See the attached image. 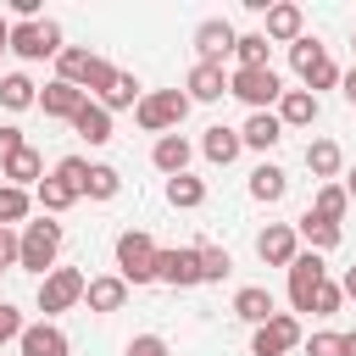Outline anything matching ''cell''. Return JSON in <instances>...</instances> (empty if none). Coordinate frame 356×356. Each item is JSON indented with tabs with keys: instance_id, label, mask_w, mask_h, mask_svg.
<instances>
[{
	"instance_id": "1",
	"label": "cell",
	"mask_w": 356,
	"mask_h": 356,
	"mask_svg": "<svg viewBox=\"0 0 356 356\" xmlns=\"http://www.w3.org/2000/svg\"><path fill=\"white\" fill-rule=\"evenodd\" d=\"M56 256H61V222L39 217V222H22L17 228V267H28V273L44 278L56 267Z\"/></svg>"
},
{
	"instance_id": "2",
	"label": "cell",
	"mask_w": 356,
	"mask_h": 356,
	"mask_svg": "<svg viewBox=\"0 0 356 356\" xmlns=\"http://www.w3.org/2000/svg\"><path fill=\"white\" fill-rule=\"evenodd\" d=\"M184 117H189V95H184V89H150V95H139V106H134V122H139L145 134H172Z\"/></svg>"
},
{
	"instance_id": "3",
	"label": "cell",
	"mask_w": 356,
	"mask_h": 356,
	"mask_svg": "<svg viewBox=\"0 0 356 356\" xmlns=\"http://www.w3.org/2000/svg\"><path fill=\"white\" fill-rule=\"evenodd\" d=\"M117 278L122 284H156V239L145 228L117 234Z\"/></svg>"
},
{
	"instance_id": "4",
	"label": "cell",
	"mask_w": 356,
	"mask_h": 356,
	"mask_svg": "<svg viewBox=\"0 0 356 356\" xmlns=\"http://www.w3.org/2000/svg\"><path fill=\"white\" fill-rule=\"evenodd\" d=\"M289 61H295V72H300L306 95H317V89H334V83H339V67L328 61V44H317L312 33H300V39L289 44Z\"/></svg>"
},
{
	"instance_id": "5",
	"label": "cell",
	"mask_w": 356,
	"mask_h": 356,
	"mask_svg": "<svg viewBox=\"0 0 356 356\" xmlns=\"http://www.w3.org/2000/svg\"><path fill=\"white\" fill-rule=\"evenodd\" d=\"M228 95H239L250 111H273L278 95H284V83H278L273 67H234L228 72Z\"/></svg>"
},
{
	"instance_id": "6",
	"label": "cell",
	"mask_w": 356,
	"mask_h": 356,
	"mask_svg": "<svg viewBox=\"0 0 356 356\" xmlns=\"http://www.w3.org/2000/svg\"><path fill=\"white\" fill-rule=\"evenodd\" d=\"M6 50H17L22 61H44V56H61V22L39 17V22H11V39Z\"/></svg>"
},
{
	"instance_id": "7",
	"label": "cell",
	"mask_w": 356,
	"mask_h": 356,
	"mask_svg": "<svg viewBox=\"0 0 356 356\" xmlns=\"http://www.w3.org/2000/svg\"><path fill=\"white\" fill-rule=\"evenodd\" d=\"M83 273L78 267H50L44 278H39V312H44V323L56 317V312H72L78 300H83Z\"/></svg>"
},
{
	"instance_id": "8",
	"label": "cell",
	"mask_w": 356,
	"mask_h": 356,
	"mask_svg": "<svg viewBox=\"0 0 356 356\" xmlns=\"http://www.w3.org/2000/svg\"><path fill=\"white\" fill-rule=\"evenodd\" d=\"M300 345V317L295 312H273L256 334H250V356H284Z\"/></svg>"
},
{
	"instance_id": "9",
	"label": "cell",
	"mask_w": 356,
	"mask_h": 356,
	"mask_svg": "<svg viewBox=\"0 0 356 356\" xmlns=\"http://www.w3.org/2000/svg\"><path fill=\"white\" fill-rule=\"evenodd\" d=\"M323 278H328L323 256H317V250H300V256L289 261V306H295V312H312V295H317Z\"/></svg>"
},
{
	"instance_id": "10",
	"label": "cell",
	"mask_w": 356,
	"mask_h": 356,
	"mask_svg": "<svg viewBox=\"0 0 356 356\" xmlns=\"http://www.w3.org/2000/svg\"><path fill=\"white\" fill-rule=\"evenodd\" d=\"M156 284L195 289V284H200V256H195V245H184V250H156Z\"/></svg>"
},
{
	"instance_id": "11",
	"label": "cell",
	"mask_w": 356,
	"mask_h": 356,
	"mask_svg": "<svg viewBox=\"0 0 356 356\" xmlns=\"http://www.w3.org/2000/svg\"><path fill=\"white\" fill-rule=\"evenodd\" d=\"M234 22L228 17H206L200 28H195V56L200 61H211V67H222V56H234Z\"/></svg>"
},
{
	"instance_id": "12",
	"label": "cell",
	"mask_w": 356,
	"mask_h": 356,
	"mask_svg": "<svg viewBox=\"0 0 356 356\" xmlns=\"http://www.w3.org/2000/svg\"><path fill=\"white\" fill-rule=\"evenodd\" d=\"M256 256H261L267 267H289V261L300 256V239H295V222H267V228L256 234Z\"/></svg>"
},
{
	"instance_id": "13",
	"label": "cell",
	"mask_w": 356,
	"mask_h": 356,
	"mask_svg": "<svg viewBox=\"0 0 356 356\" xmlns=\"http://www.w3.org/2000/svg\"><path fill=\"white\" fill-rule=\"evenodd\" d=\"M17 350H22V356H72V339H67L56 323L39 317V323H28V328L17 334Z\"/></svg>"
},
{
	"instance_id": "14",
	"label": "cell",
	"mask_w": 356,
	"mask_h": 356,
	"mask_svg": "<svg viewBox=\"0 0 356 356\" xmlns=\"http://www.w3.org/2000/svg\"><path fill=\"white\" fill-rule=\"evenodd\" d=\"M273 117L284 122V134H289V128H312V122L323 117V100H317V95H306V89H284V95H278V106H273Z\"/></svg>"
},
{
	"instance_id": "15",
	"label": "cell",
	"mask_w": 356,
	"mask_h": 356,
	"mask_svg": "<svg viewBox=\"0 0 356 356\" xmlns=\"http://www.w3.org/2000/svg\"><path fill=\"white\" fill-rule=\"evenodd\" d=\"M306 33V17H300V6H267V22H261V39L267 44H295Z\"/></svg>"
},
{
	"instance_id": "16",
	"label": "cell",
	"mask_w": 356,
	"mask_h": 356,
	"mask_svg": "<svg viewBox=\"0 0 356 356\" xmlns=\"http://www.w3.org/2000/svg\"><path fill=\"white\" fill-rule=\"evenodd\" d=\"M184 95H189V106H195V100H206V106H211V100H222V95H228V72H222V67H211V61H195V67H189V78H184Z\"/></svg>"
},
{
	"instance_id": "17",
	"label": "cell",
	"mask_w": 356,
	"mask_h": 356,
	"mask_svg": "<svg viewBox=\"0 0 356 356\" xmlns=\"http://www.w3.org/2000/svg\"><path fill=\"white\" fill-rule=\"evenodd\" d=\"M83 300H89V312L111 317V312H122V306H128V284H122L117 273H100V278H89V284H83Z\"/></svg>"
},
{
	"instance_id": "18",
	"label": "cell",
	"mask_w": 356,
	"mask_h": 356,
	"mask_svg": "<svg viewBox=\"0 0 356 356\" xmlns=\"http://www.w3.org/2000/svg\"><path fill=\"white\" fill-rule=\"evenodd\" d=\"M83 100H89V95H83V89H72V83H61V78H50V83L39 89V106H44V117H61V122H72Z\"/></svg>"
},
{
	"instance_id": "19",
	"label": "cell",
	"mask_w": 356,
	"mask_h": 356,
	"mask_svg": "<svg viewBox=\"0 0 356 356\" xmlns=\"http://www.w3.org/2000/svg\"><path fill=\"white\" fill-rule=\"evenodd\" d=\"M273 312H278V306H273V289H267V284H245V289L234 295V317L250 323V328H261Z\"/></svg>"
},
{
	"instance_id": "20",
	"label": "cell",
	"mask_w": 356,
	"mask_h": 356,
	"mask_svg": "<svg viewBox=\"0 0 356 356\" xmlns=\"http://www.w3.org/2000/svg\"><path fill=\"white\" fill-rule=\"evenodd\" d=\"M278 139H284V122H278L273 111H250L245 128H239V145H245V150H273Z\"/></svg>"
},
{
	"instance_id": "21",
	"label": "cell",
	"mask_w": 356,
	"mask_h": 356,
	"mask_svg": "<svg viewBox=\"0 0 356 356\" xmlns=\"http://www.w3.org/2000/svg\"><path fill=\"white\" fill-rule=\"evenodd\" d=\"M189 139L184 134H161L156 139V150H150V161H156V172H167V178H178V172H189Z\"/></svg>"
},
{
	"instance_id": "22",
	"label": "cell",
	"mask_w": 356,
	"mask_h": 356,
	"mask_svg": "<svg viewBox=\"0 0 356 356\" xmlns=\"http://www.w3.org/2000/svg\"><path fill=\"white\" fill-rule=\"evenodd\" d=\"M0 178H6L11 189H28V184H39V178H44V161H39V150H33V145H22L17 156H6V161H0Z\"/></svg>"
},
{
	"instance_id": "23",
	"label": "cell",
	"mask_w": 356,
	"mask_h": 356,
	"mask_svg": "<svg viewBox=\"0 0 356 356\" xmlns=\"http://www.w3.org/2000/svg\"><path fill=\"white\" fill-rule=\"evenodd\" d=\"M339 167H345V150H339L334 139H312V145H306V172H312V178L334 184V178H339Z\"/></svg>"
},
{
	"instance_id": "24",
	"label": "cell",
	"mask_w": 356,
	"mask_h": 356,
	"mask_svg": "<svg viewBox=\"0 0 356 356\" xmlns=\"http://www.w3.org/2000/svg\"><path fill=\"white\" fill-rule=\"evenodd\" d=\"M295 239H300L306 250H317V256H323V250H334V245L345 239V228H339V222H323V217H312V211H306V217L295 222Z\"/></svg>"
},
{
	"instance_id": "25",
	"label": "cell",
	"mask_w": 356,
	"mask_h": 356,
	"mask_svg": "<svg viewBox=\"0 0 356 356\" xmlns=\"http://www.w3.org/2000/svg\"><path fill=\"white\" fill-rule=\"evenodd\" d=\"M89 67H95V50H83V44H61V56H56V78H61V83L83 89V83H89Z\"/></svg>"
},
{
	"instance_id": "26",
	"label": "cell",
	"mask_w": 356,
	"mask_h": 356,
	"mask_svg": "<svg viewBox=\"0 0 356 356\" xmlns=\"http://www.w3.org/2000/svg\"><path fill=\"white\" fill-rule=\"evenodd\" d=\"M72 134H78V139H89V145H106V139H111V111H106V106H95V100H83V106H78V117H72Z\"/></svg>"
},
{
	"instance_id": "27",
	"label": "cell",
	"mask_w": 356,
	"mask_h": 356,
	"mask_svg": "<svg viewBox=\"0 0 356 356\" xmlns=\"http://www.w3.org/2000/svg\"><path fill=\"white\" fill-rule=\"evenodd\" d=\"M239 150H245V145H239V128H222V122L206 128V139H200V156H206L211 167H228Z\"/></svg>"
},
{
	"instance_id": "28",
	"label": "cell",
	"mask_w": 356,
	"mask_h": 356,
	"mask_svg": "<svg viewBox=\"0 0 356 356\" xmlns=\"http://www.w3.org/2000/svg\"><path fill=\"white\" fill-rule=\"evenodd\" d=\"M0 106H6V111H28V106H39V83H33L28 72H6V78H0Z\"/></svg>"
},
{
	"instance_id": "29",
	"label": "cell",
	"mask_w": 356,
	"mask_h": 356,
	"mask_svg": "<svg viewBox=\"0 0 356 356\" xmlns=\"http://www.w3.org/2000/svg\"><path fill=\"white\" fill-rule=\"evenodd\" d=\"M139 78L134 72H117L111 83H106V95H95V106H106V111H128V106H139Z\"/></svg>"
},
{
	"instance_id": "30",
	"label": "cell",
	"mask_w": 356,
	"mask_h": 356,
	"mask_svg": "<svg viewBox=\"0 0 356 356\" xmlns=\"http://www.w3.org/2000/svg\"><path fill=\"white\" fill-rule=\"evenodd\" d=\"M284 189H289V178H284V167H273V161H261V167L250 172V200H261V206H273V200H284Z\"/></svg>"
},
{
	"instance_id": "31",
	"label": "cell",
	"mask_w": 356,
	"mask_h": 356,
	"mask_svg": "<svg viewBox=\"0 0 356 356\" xmlns=\"http://www.w3.org/2000/svg\"><path fill=\"white\" fill-rule=\"evenodd\" d=\"M206 200V178H195V172H178V178H167V206H178V211H195Z\"/></svg>"
},
{
	"instance_id": "32",
	"label": "cell",
	"mask_w": 356,
	"mask_h": 356,
	"mask_svg": "<svg viewBox=\"0 0 356 356\" xmlns=\"http://www.w3.org/2000/svg\"><path fill=\"white\" fill-rule=\"evenodd\" d=\"M28 211H33V195H28V189L0 184V228H22V222H28Z\"/></svg>"
},
{
	"instance_id": "33",
	"label": "cell",
	"mask_w": 356,
	"mask_h": 356,
	"mask_svg": "<svg viewBox=\"0 0 356 356\" xmlns=\"http://www.w3.org/2000/svg\"><path fill=\"white\" fill-rule=\"evenodd\" d=\"M117 189H122V172L106 167V161H89V184H83V195H89V200H117Z\"/></svg>"
},
{
	"instance_id": "34",
	"label": "cell",
	"mask_w": 356,
	"mask_h": 356,
	"mask_svg": "<svg viewBox=\"0 0 356 356\" xmlns=\"http://www.w3.org/2000/svg\"><path fill=\"white\" fill-rule=\"evenodd\" d=\"M306 211H312V217H323V222H345L350 200H345V189H339V184H323V189H317V200H312Z\"/></svg>"
},
{
	"instance_id": "35",
	"label": "cell",
	"mask_w": 356,
	"mask_h": 356,
	"mask_svg": "<svg viewBox=\"0 0 356 356\" xmlns=\"http://www.w3.org/2000/svg\"><path fill=\"white\" fill-rule=\"evenodd\" d=\"M195 256H200V284H222L234 273V256L222 245H195Z\"/></svg>"
},
{
	"instance_id": "36",
	"label": "cell",
	"mask_w": 356,
	"mask_h": 356,
	"mask_svg": "<svg viewBox=\"0 0 356 356\" xmlns=\"http://www.w3.org/2000/svg\"><path fill=\"white\" fill-rule=\"evenodd\" d=\"M33 200H39V211H50V217H56V211H67V206H72V200H78V195H72V189H67V184H56V178H50V172H44V178H39V184H33Z\"/></svg>"
},
{
	"instance_id": "37",
	"label": "cell",
	"mask_w": 356,
	"mask_h": 356,
	"mask_svg": "<svg viewBox=\"0 0 356 356\" xmlns=\"http://www.w3.org/2000/svg\"><path fill=\"white\" fill-rule=\"evenodd\" d=\"M50 178H56V184H67V189H72V195L83 200V184H89V161H83V156H61Z\"/></svg>"
},
{
	"instance_id": "38",
	"label": "cell",
	"mask_w": 356,
	"mask_h": 356,
	"mask_svg": "<svg viewBox=\"0 0 356 356\" xmlns=\"http://www.w3.org/2000/svg\"><path fill=\"white\" fill-rule=\"evenodd\" d=\"M267 50H273V44H267L261 33H239V39H234V61H239V67H267Z\"/></svg>"
},
{
	"instance_id": "39",
	"label": "cell",
	"mask_w": 356,
	"mask_h": 356,
	"mask_svg": "<svg viewBox=\"0 0 356 356\" xmlns=\"http://www.w3.org/2000/svg\"><path fill=\"white\" fill-rule=\"evenodd\" d=\"M339 306H345L339 284H328V278H323V284H317V295H312V317H334Z\"/></svg>"
},
{
	"instance_id": "40",
	"label": "cell",
	"mask_w": 356,
	"mask_h": 356,
	"mask_svg": "<svg viewBox=\"0 0 356 356\" xmlns=\"http://www.w3.org/2000/svg\"><path fill=\"white\" fill-rule=\"evenodd\" d=\"M306 356H345V334H334V328L312 334V339H306Z\"/></svg>"
},
{
	"instance_id": "41",
	"label": "cell",
	"mask_w": 356,
	"mask_h": 356,
	"mask_svg": "<svg viewBox=\"0 0 356 356\" xmlns=\"http://www.w3.org/2000/svg\"><path fill=\"white\" fill-rule=\"evenodd\" d=\"M117 78V67L106 61V56H95V67H89V83H83V95H106V83Z\"/></svg>"
},
{
	"instance_id": "42",
	"label": "cell",
	"mask_w": 356,
	"mask_h": 356,
	"mask_svg": "<svg viewBox=\"0 0 356 356\" xmlns=\"http://www.w3.org/2000/svg\"><path fill=\"white\" fill-rule=\"evenodd\" d=\"M22 328H28V323H22V312H17L11 300H0V345H11Z\"/></svg>"
},
{
	"instance_id": "43",
	"label": "cell",
	"mask_w": 356,
	"mask_h": 356,
	"mask_svg": "<svg viewBox=\"0 0 356 356\" xmlns=\"http://www.w3.org/2000/svg\"><path fill=\"white\" fill-rule=\"evenodd\" d=\"M128 356H172V350H167L161 334H134V339H128Z\"/></svg>"
},
{
	"instance_id": "44",
	"label": "cell",
	"mask_w": 356,
	"mask_h": 356,
	"mask_svg": "<svg viewBox=\"0 0 356 356\" xmlns=\"http://www.w3.org/2000/svg\"><path fill=\"white\" fill-rule=\"evenodd\" d=\"M22 145H28V139H22V128H17V122H0V161H6V156H17Z\"/></svg>"
},
{
	"instance_id": "45",
	"label": "cell",
	"mask_w": 356,
	"mask_h": 356,
	"mask_svg": "<svg viewBox=\"0 0 356 356\" xmlns=\"http://www.w3.org/2000/svg\"><path fill=\"white\" fill-rule=\"evenodd\" d=\"M0 267H17V228H0Z\"/></svg>"
},
{
	"instance_id": "46",
	"label": "cell",
	"mask_w": 356,
	"mask_h": 356,
	"mask_svg": "<svg viewBox=\"0 0 356 356\" xmlns=\"http://www.w3.org/2000/svg\"><path fill=\"white\" fill-rule=\"evenodd\" d=\"M339 89H345V100L356 106V67H350V72H339Z\"/></svg>"
},
{
	"instance_id": "47",
	"label": "cell",
	"mask_w": 356,
	"mask_h": 356,
	"mask_svg": "<svg viewBox=\"0 0 356 356\" xmlns=\"http://www.w3.org/2000/svg\"><path fill=\"white\" fill-rule=\"evenodd\" d=\"M339 295H345V300H356V267H345V278H339Z\"/></svg>"
},
{
	"instance_id": "48",
	"label": "cell",
	"mask_w": 356,
	"mask_h": 356,
	"mask_svg": "<svg viewBox=\"0 0 356 356\" xmlns=\"http://www.w3.org/2000/svg\"><path fill=\"white\" fill-rule=\"evenodd\" d=\"M339 189H345V200H356V167L345 172V184H339Z\"/></svg>"
},
{
	"instance_id": "49",
	"label": "cell",
	"mask_w": 356,
	"mask_h": 356,
	"mask_svg": "<svg viewBox=\"0 0 356 356\" xmlns=\"http://www.w3.org/2000/svg\"><path fill=\"white\" fill-rule=\"evenodd\" d=\"M6 39H11V22H6V17H0V50H6Z\"/></svg>"
},
{
	"instance_id": "50",
	"label": "cell",
	"mask_w": 356,
	"mask_h": 356,
	"mask_svg": "<svg viewBox=\"0 0 356 356\" xmlns=\"http://www.w3.org/2000/svg\"><path fill=\"white\" fill-rule=\"evenodd\" d=\"M345 356H356V328H350V334H345Z\"/></svg>"
},
{
	"instance_id": "51",
	"label": "cell",
	"mask_w": 356,
	"mask_h": 356,
	"mask_svg": "<svg viewBox=\"0 0 356 356\" xmlns=\"http://www.w3.org/2000/svg\"><path fill=\"white\" fill-rule=\"evenodd\" d=\"M350 44H356V33H350Z\"/></svg>"
},
{
	"instance_id": "52",
	"label": "cell",
	"mask_w": 356,
	"mask_h": 356,
	"mask_svg": "<svg viewBox=\"0 0 356 356\" xmlns=\"http://www.w3.org/2000/svg\"><path fill=\"white\" fill-rule=\"evenodd\" d=\"M0 56H6V50H0Z\"/></svg>"
},
{
	"instance_id": "53",
	"label": "cell",
	"mask_w": 356,
	"mask_h": 356,
	"mask_svg": "<svg viewBox=\"0 0 356 356\" xmlns=\"http://www.w3.org/2000/svg\"><path fill=\"white\" fill-rule=\"evenodd\" d=\"M0 273H6V267H0Z\"/></svg>"
}]
</instances>
